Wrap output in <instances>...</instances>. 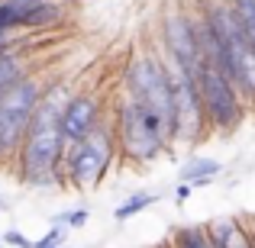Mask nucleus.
Here are the masks:
<instances>
[{
    "mask_svg": "<svg viewBox=\"0 0 255 248\" xmlns=\"http://www.w3.org/2000/svg\"><path fill=\"white\" fill-rule=\"evenodd\" d=\"M58 248H68V245H58Z\"/></svg>",
    "mask_w": 255,
    "mask_h": 248,
    "instance_id": "23",
    "label": "nucleus"
},
{
    "mask_svg": "<svg viewBox=\"0 0 255 248\" xmlns=\"http://www.w3.org/2000/svg\"><path fill=\"white\" fill-rule=\"evenodd\" d=\"M187 197H191V187H187V184H178V187H174V200H178V203H184Z\"/></svg>",
    "mask_w": 255,
    "mask_h": 248,
    "instance_id": "18",
    "label": "nucleus"
},
{
    "mask_svg": "<svg viewBox=\"0 0 255 248\" xmlns=\"http://www.w3.org/2000/svg\"><path fill=\"white\" fill-rule=\"evenodd\" d=\"M220 171H223V165H220L217 158H191V162L181 167L178 184H187L191 190L194 187H210Z\"/></svg>",
    "mask_w": 255,
    "mask_h": 248,
    "instance_id": "9",
    "label": "nucleus"
},
{
    "mask_svg": "<svg viewBox=\"0 0 255 248\" xmlns=\"http://www.w3.org/2000/svg\"><path fill=\"white\" fill-rule=\"evenodd\" d=\"M236 16H239V23H243L246 39H249V45H252V52H255V3L252 6H239Z\"/></svg>",
    "mask_w": 255,
    "mask_h": 248,
    "instance_id": "14",
    "label": "nucleus"
},
{
    "mask_svg": "<svg viewBox=\"0 0 255 248\" xmlns=\"http://www.w3.org/2000/svg\"><path fill=\"white\" fill-rule=\"evenodd\" d=\"M152 203H158V193L139 190V193H132V197H126L123 203L113 210V219H117V223H126V219H132V216H139V213H145Z\"/></svg>",
    "mask_w": 255,
    "mask_h": 248,
    "instance_id": "12",
    "label": "nucleus"
},
{
    "mask_svg": "<svg viewBox=\"0 0 255 248\" xmlns=\"http://www.w3.org/2000/svg\"><path fill=\"white\" fill-rule=\"evenodd\" d=\"M0 213H10V203H6V197L0 193Z\"/></svg>",
    "mask_w": 255,
    "mask_h": 248,
    "instance_id": "20",
    "label": "nucleus"
},
{
    "mask_svg": "<svg viewBox=\"0 0 255 248\" xmlns=\"http://www.w3.org/2000/svg\"><path fill=\"white\" fill-rule=\"evenodd\" d=\"M223 3H230V6H233V10H239V6H252V3H255V0H223Z\"/></svg>",
    "mask_w": 255,
    "mask_h": 248,
    "instance_id": "19",
    "label": "nucleus"
},
{
    "mask_svg": "<svg viewBox=\"0 0 255 248\" xmlns=\"http://www.w3.org/2000/svg\"><path fill=\"white\" fill-rule=\"evenodd\" d=\"M123 87L129 97H136L139 103L152 106L158 116L168 123L171 132V116H174V100H171V81L165 75V65L158 58V52H136L123 68Z\"/></svg>",
    "mask_w": 255,
    "mask_h": 248,
    "instance_id": "5",
    "label": "nucleus"
},
{
    "mask_svg": "<svg viewBox=\"0 0 255 248\" xmlns=\"http://www.w3.org/2000/svg\"><path fill=\"white\" fill-rule=\"evenodd\" d=\"M226 248H252V236H249V226H246V219H243V229L236 232V239H233Z\"/></svg>",
    "mask_w": 255,
    "mask_h": 248,
    "instance_id": "17",
    "label": "nucleus"
},
{
    "mask_svg": "<svg viewBox=\"0 0 255 248\" xmlns=\"http://www.w3.org/2000/svg\"><path fill=\"white\" fill-rule=\"evenodd\" d=\"M0 248H3V245H0Z\"/></svg>",
    "mask_w": 255,
    "mask_h": 248,
    "instance_id": "25",
    "label": "nucleus"
},
{
    "mask_svg": "<svg viewBox=\"0 0 255 248\" xmlns=\"http://www.w3.org/2000/svg\"><path fill=\"white\" fill-rule=\"evenodd\" d=\"M0 242L10 245V248H32V239H26L19 229H6L3 236H0Z\"/></svg>",
    "mask_w": 255,
    "mask_h": 248,
    "instance_id": "15",
    "label": "nucleus"
},
{
    "mask_svg": "<svg viewBox=\"0 0 255 248\" xmlns=\"http://www.w3.org/2000/svg\"><path fill=\"white\" fill-rule=\"evenodd\" d=\"M165 248H210V242H207L204 226H178L165 239Z\"/></svg>",
    "mask_w": 255,
    "mask_h": 248,
    "instance_id": "11",
    "label": "nucleus"
},
{
    "mask_svg": "<svg viewBox=\"0 0 255 248\" xmlns=\"http://www.w3.org/2000/svg\"><path fill=\"white\" fill-rule=\"evenodd\" d=\"M246 226H249V236H252V248H255V219L249 223V219H246Z\"/></svg>",
    "mask_w": 255,
    "mask_h": 248,
    "instance_id": "21",
    "label": "nucleus"
},
{
    "mask_svg": "<svg viewBox=\"0 0 255 248\" xmlns=\"http://www.w3.org/2000/svg\"><path fill=\"white\" fill-rule=\"evenodd\" d=\"M104 123V113H100V100L91 90H71V97L65 100L62 116H58V132H62L65 145L81 142L87 132H94Z\"/></svg>",
    "mask_w": 255,
    "mask_h": 248,
    "instance_id": "7",
    "label": "nucleus"
},
{
    "mask_svg": "<svg viewBox=\"0 0 255 248\" xmlns=\"http://www.w3.org/2000/svg\"><path fill=\"white\" fill-rule=\"evenodd\" d=\"M197 93L207 132H236L249 116V106L243 103L233 81L210 62H200L197 68Z\"/></svg>",
    "mask_w": 255,
    "mask_h": 248,
    "instance_id": "4",
    "label": "nucleus"
},
{
    "mask_svg": "<svg viewBox=\"0 0 255 248\" xmlns=\"http://www.w3.org/2000/svg\"><path fill=\"white\" fill-rule=\"evenodd\" d=\"M26 126L29 123L13 119L10 113L0 110V167L13 165V158H16V152H19V142H23V136H26Z\"/></svg>",
    "mask_w": 255,
    "mask_h": 248,
    "instance_id": "8",
    "label": "nucleus"
},
{
    "mask_svg": "<svg viewBox=\"0 0 255 248\" xmlns=\"http://www.w3.org/2000/svg\"><path fill=\"white\" fill-rule=\"evenodd\" d=\"M0 245H3V242H0Z\"/></svg>",
    "mask_w": 255,
    "mask_h": 248,
    "instance_id": "26",
    "label": "nucleus"
},
{
    "mask_svg": "<svg viewBox=\"0 0 255 248\" xmlns=\"http://www.w3.org/2000/svg\"><path fill=\"white\" fill-rule=\"evenodd\" d=\"M158 52L171 58L181 71L197 78V68L204 62L197 45V32H194V16L184 10H174L162 16V29H158Z\"/></svg>",
    "mask_w": 255,
    "mask_h": 248,
    "instance_id": "6",
    "label": "nucleus"
},
{
    "mask_svg": "<svg viewBox=\"0 0 255 248\" xmlns=\"http://www.w3.org/2000/svg\"><path fill=\"white\" fill-rule=\"evenodd\" d=\"M113 165H117L113 132H110V123H100L94 132H87L81 142L65 145V155H62V184H71V187H78V190L100 187Z\"/></svg>",
    "mask_w": 255,
    "mask_h": 248,
    "instance_id": "3",
    "label": "nucleus"
},
{
    "mask_svg": "<svg viewBox=\"0 0 255 248\" xmlns=\"http://www.w3.org/2000/svg\"><path fill=\"white\" fill-rule=\"evenodd\" d=\"M32 71V65L26 62V55L23 52H3V55H0V90H3L6 84H13L16 81V78H23V75H29Z\"/></svg>",
    "mask_w": 255,
    "mask_h": 248,
    "instance_id": "10",
    "label": "nucleus"
},
{
    "mask_svg": "<svg viewBox=\"0 0 255 248\" xmlns=\"http://www.w3.org/2000/svg\"><path fill=\"white\" fill-rule=\"evenodd\" d=\"M68 97H71L68 81H52L42 87V97H39L36 110H32L26 136L19 142V152L10 165V171L16 174L19 184L36 187V190L65 187L62 184L65 142H62V132H58V116H62V106Z\"/></svg>",
    "mask_w": 255,
    "mask_h": 248,
    "instance_id": "1",
    "label": "nucleus"
},
{
    "mask_svg": "<svg viewBox=\"0 0 255 248\" xmlns=\"http://www.w3.org/2000/svg\"><path fill=\"white\" fill-rule=\"evenodd\" d=\"M49 248H58V245H49Z\"/></svg>",
    "mask_w": 255,
    "mask_h": 248,
    "instance_id": "24",
    "label": "nucleus"
},
{
    "mask_svg": "<svg viewBox=\"0 0 255 248\" xmlns=\"http://www.w3.org/2000/svg\"><path fill=\"white\" fill-rule=\"evenodd\" d=\"M155 248H165V242H162V245H155Z\"/></svg>",
    "mask_w": 255,
    "mask_h": 248,
    "instance_id": "22",
    "label": "nucleus"
},
{
    "mask_svg": "<svg viewBox=\"0 0 255 248\" xmlns=\"http://www.w3.org/2000/svg\"><path fill=\"white\" fill-rule=\"evenodd\" d=\"M62 236H65V229H62V226H52V229L45 232L42 239H36V242H32V248H49V245H62Z\"/></svg>",
    "mask_w": 255,
    "mask_h": 248,
    "instance_id": "16",
    "label": "nucleus"
},
{
    "mask_svg": "<svg viewBox=\"0 0 255 248\" xmlns=\"http://www.w3.org/2000/svg\"><path fill=\"white\" fill-rule=\"evenodd\" d=\"M110 132H113V145H117V158H123L132 167L155 162L162 152L171 149L168 123L152 106L139 103L129 93H123L113 106Z\"/></svg>",
    "mask_w": 255,
    "mask_h": 248,
    "instance_id": "2",
    "label": "nucleus"
},
{
    "mask_svg": "<svg viewBox=\"0 0 255 248\" xmlns=\"http://www.w3.org/2000/svg\"><path fill=\"white\" fill-rule=\"evenodd\" d=\"M87 219H91V213H87L84 206H78V210H62V213H55V216H52V226H62V229L68 232V229H84Z\"/></svg>",
    "mask_w": 255,
    "mask_h": 248,
    "instance_id": "13",
    "label": "nucleus"
}]
</instances>
